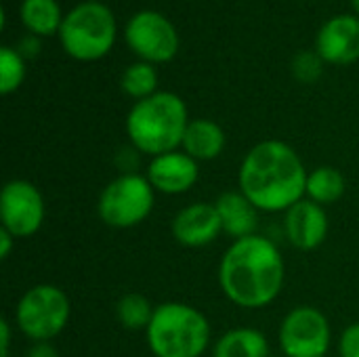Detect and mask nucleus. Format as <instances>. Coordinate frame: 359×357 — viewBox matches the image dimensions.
Returning a JSON list of instances; mask_svg holds the SVG:
<instances>
[{"mask_svg":"<svg viewBox=\"0 0 359 357\" xmlns=\"http://www.w3.org/2000/svg\"><path fill=\"white\" fill-rule=\"evenodd\" d=\"M145 177L156 194L181 196L187 194L200 179V162L187 156L183 149L168 151L149 160Z\"/></svg>","mask_w":359,"mask_h":357,"instance_id":"11","label":"nucleus"},{"mask_svg":"<svg viewBox=\"0 0 359 357\" xmlns=\"http://www.w3.org/2000/svg\"><path fill=\"white\" fill-rule=\"evenodd\" d=\"M345 177L339 168L334 166H318L307 175V194L305 198L320 204V206H330L337 204L343 194H345Z\"/></svg>","mask_w":359,"mask_h":357,"instance_id":"18","label":"nucleus"},{"mask_svg":"<svg viewBox=\"0 0 359 357\" xmlns=\"http://www.w3.org/2000/svg\"><path fill=\"white\" fill-rule=\"evenodd\" d=\"M189 124L185 101L166 90L137 101L126 116V135L135 151L151 158L177 151Z\"/></svg>","mask_w":359,"mask_h":357,"instance_id":"3","label":"nucleus"},{"mask_svg":"<svg viewBox=\"0 0 359 357\" xmlns=\"http://www.w3.org/2000/svg\"><path fill=\"white\" fill-rule=\"evenodd\" d=\"M156 307H151V301L139 292H128L116 303V316L118 322L126 330H147Z\"/></svg>","mask_w":359,"mask_h":357,"instance_id":"21","label":"nucleus"},{"mask_svg":"<svg viewBox=\"0 0 359 357\" xmlns=\"http://www.w3.org/2000/svg\"><path fill=\"white\" fill-rule=\"evenodd\" d=\"M316 53L334 65H349L359 59V17L337 15L320 27Z\"/></svg>","mask_w":359,"mask_h":357,"instance_id":"13","label":"nucleus"},{"mask_svg":"<svg viewBox=\"0 0 359 357\" xmlns=\"http://www.w3.org/2000/svg\"><path fill=\"white\" fill-rule=\"evenodd\" d=\"M307 168L301 156L280 139H267L246 151L238 183L261 213H286L307 194Z\"/></svg>","mask_w":359,"mask_h":357,"instance_id":"2","label":"nucleus"},{"mask_svg":"<svg viewBox=\"0 0 359 357\" xmlns=\"http://www.w3.org/2000/svg\"><path fill=\"white\" fill-rule=\"evenodd\" d=\"M322 63H324V59L318 53H309V50L299 53L292 59V74L299 82L311 84L322 76Z\"/></svg>","mask_w":359,"mask_h":357,"instance_id":"23","label":"nucleus"},{"mask_svg":"<svg viewBox=\"0 0 359 357\" xmlns=\"http://www.w3.org/2000/svg\"><path fill=\"white\" fill-rule=\"evenodd\" d=\"M69 316V297L55 284L32 286L15 307V324L19 332L34 343H50V339L59 337L65 330Z\"/></svg>","mask_w":359,"mask_h":357,"instance_id":"6","label":"nucleus"},{"mask_svg":"<svg viewBox=\"0 0 359 357\" xmlns=\"http://www.w3.org/2000/svg\"><path fill=\"white\" fill-rule=\"evenodd\" d=\"M59 40L72 59L97 61L105 57L116 42V17L109 6L101 2H82L63 17Z\"/></svg>","mask_w":359,"mask_h":357,"instance_id":"5","label":"nucleus"},{"mask_svg":"<svg viewBox=\"0 0 359 357\" xmlns=\"http://www.w3.org/2000/svg\"><path fill=\"white\" fill-rule=\"evenodd\" d=\"M170 229L172 238L185 248H204L223 234L215 202H191L183 206L175 215Z\"/></svg>","mask_w":359,"mask_h":357,"instance_id":"12","label":"nucleus"},{"mask_svg":"<svg viewBox=\"0 0 359 357\" xmlns=\"http://www.w3.org/2000/svg\"><path fill=\"white\" fill-rule=\"evenodd\" d=\"M215 208L219 213L223 234L233 240H242L257 234L259 227V208L238 189V191H223L215 200Z\"/></svg>","mask_w":359,"mask_h":357,"instance_id":"15","label":"nucleus"},{"mask_svg":"<svg viewBox=\"0 0 359 357\" xmlns=\"http://www.w3.org/2000/svg\"><path fill=\"white\" fill-rule=\"evenodd\" d=\"M212 357H271L269 341L257 328H231L215 343Z\"/></svg>","mask_w":359,"mask_h":357,"instance_id":"17","label":"nucleus"},{"mask_svg":"<svg viewBox=\"0 0 359 357\" xmlns=\"http://www.w3.org/2000/svg\"><path fill=\"white\" fill-rule=\"evenodd\" d=\"M44 198L40 189L27 179H13L0 194V221L15 240L29 238L40 231L44 223Z\"/></svg>","mask_w":359,"mask_h":357,"instance_id":"10","label":"nucleus"},{"mask_svg":"<svg viewBox=\"0 0 359 357\" xmlns=\"http://www.w3.org/2000/svg\"><path fill=\"white\" fill-rule=\"evenodd\" d=\"M145 339L156 357H202L210 345V322L198 307L168 301L156 307Z\"/></svg>","mask_w":359,"mask_h":357,"instance_id":"4","label":"nucleus"},{"mask_svg":"<svg viewBox=\"0 0 359 357\" xmlns=\"http://www.w3.org/2000/svg\"><path fill=\"white\" fill-rule=\"evenodd\" d=\"M328 227L330 225L326 208L307 198H303L284 213V231L288 242L297 250L320 248L328 236Z\"/></svg>","mask_w":359,"mask_h":357,"instance_id":"14","label":"nucleus"},{"mask_svg":"<svg viewBox=\"0 0 359 357\" xmlns=\"http://www.w3.org/2000/svg\"><path fill=\"white\" fill-rule=\"evenodd\" d=\"M27 357H61L59 351L50 343H34V347L27 351Z\"/></svg>","mask_w":359,"mask_h":357,"instance_id":"25","label":"nucleus"},{"mask_svg":"<svg viewBox=\"0 0 359 357\" xmlns=\"http://www.w3.org/2000/svg\"><path fill=\"white\" fill-rule=\"evenodd\" d=\"M21 21L36 36L59 34L63 17L55 0H23L21 2Z\"/></svg>","mask_w":359,"mask_h":357,"instance_id":"19","label":"nucleus"},{"mask_svg":"<svg viewBox=\"0 0 359 357\" xmlns=\"http://www.w3.org/2000/svg\"><path fill=\"white\" fill-rule=\"evenodd\" d=\"M278 343L284 357H326L332 343V328L318 307L299 305L284 316Z\"/></svg>","mask_w":359,"mask_h":357,"instance_id":"8","label":"nucleus"},{"mask_svg":"<svg viewBox=\"0 0 359 357\" xmlns=\"http://www.w3.org/2000/svg\"><path fill=\"white\" fill-rule=\"evenodd\" d=\"M120 86L135 101H141V99L156 95L158 93L156 90L158 88V72H156L154 63L137 61V63L128 65L120 78Z\"/></svg>","mask_w":359,"mask_h":357,"instance_id":"20","label":"nucleus"},{"mask_svg":"<svg viewBox=\"0 0 359 357\" xmlns=\"http://www.w3.org/2000/svg\"><path fill=\"white\" fill-rule=\"evenodd\" d=\"M17 240L6 231V229H2L0 227V259L4 261V259H8V255H11V250H13V244H15Z\"/></svg>","mask_w":359,"mask_h":357,"instance_id":"27","label":"nucleus"},{"mask_svg":"<svg viewBox=\"0 0 359 357\" xmlns=\"http://www.w3.org/2000/svg\"><path fill=\"white\" fill-rule=\"evenodd\" d=\"M286 282V261L278 244L261 234L233 240L219 263L223 295L242 309L271 305Z\"/></svg>","mask_w":359,"mask_h":357,"instance_id":"1","label":"nucleus"},{"mask_svg":"<svg viewBox=\"0 0 359 357\" xmlns=\"http://www.w3.org/2000/svg\"><path fill=\"white\" fill-rule=\"evenodd\" d=\"M156 189L145 175L122 173L111 179L97 202L99 219L114 229H130L141 225L154 210Z\"/></svg>","mask_w":359,"mask_h":357,"instance_id":"7","label":"nucleus"},{"mask_svg":"<svg viewBox=\"0 0 359 357\" xmlns=\"http://www.w3.org/2000/svg\"><path fill=\"white\" fill-rule=\"evenodd\" d=\"M128 48L147 63H166L179 50L175 25L158 11H139L124 29Z\"/></svg>","mask_w":359,"mask_h":357,"instance_id":"9","label":"nucleus"},{"mask_svg":"<svg viewBox=\"0 0 359 357\" xmlns=\"http://www.w3.org/2000/svg\"><path fill=\"white\" fill-rule=\"evenodd\" d=\"M8 347H11V324L8 320H2L0 322V357H11Z\"/></svg>","mask_w":359,"mask_h":357,"instance_id":"26","label":"nucleus"},{"mask_svg":"<svg viewBox=\"0 0 359 357\" xmlns=\"http://www.w3.org/2000/svg\"><path fill=\"white\" fill-rule=\"evenodd\" d=\"M25 80V61L17 48L2 46L0 48V93H15Z\"/></svg>","mask_w":359,"mask_h":357,"instance_id":"22","label":"nucleus"},{"mask_svg":"<svg viewBox=\"0 0 359 357\" xmlns=\"http://www.w3.org/2000/svg\"><path fill=\"white\" fill-rule=\"evenodd\" d=\"M351 4H353V8H355V13L359 15V0H351Z\"/></svg>","mask_w":359,"mask_h":357,"instance_id":"28","label":"nucleus"},{"mask_svg":"<svg viewBox=\"0 0 359 357\" xmlns=\"http://www.w3.org/2000/svg\"><path fill=\"white\" fill-rule=\"evenodd\" d=\"M339 353L341 357H359V322L343 330L339 339Z\"/></svg>","mask_w":359,"mask_h":357,"instance_id":"24","label":"nucleus"},{"mask_svg":"<svg viewBox=\"0 0 359 357\" xmlns=\"http://www.w3.org/2000/svg\"><path fill=\"white\" fill-rule=\"evenodd\" d=\"M227 137L225 130L208 118H196L189 120L181 149L191 156L196 162H210L219 158L225 149Z\"/></svg>","mask_w":359,"mask_h":357,"instance_id":"16","label":"nucleus"}]
</instances>
